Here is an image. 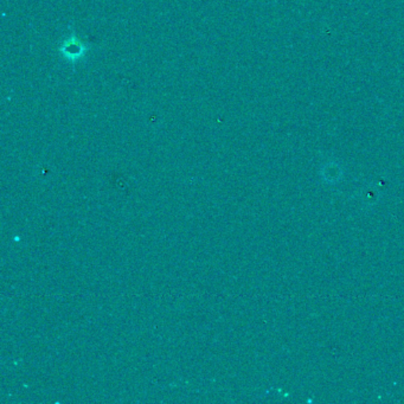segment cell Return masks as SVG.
<instances>
[{
  "label": "cell",
  "instance_id": "obj_1",
  "mask_svg": "<svg viewBox=\"0 0 404 404\" xmlns=\"http://www.w3.org/2000/svg\"><path fill=\"white\" fill-rule=\"evenodd\" d=\"M87 50L88 49L85 43L80 41L78 37L75 36V33L68 37L59 47V52L62 54L63 57L73 63H76L78 59H81L85 55Z\"/></svg>",
  "mask_w": 404,
  "mask_h": 404
}]
</instances>
